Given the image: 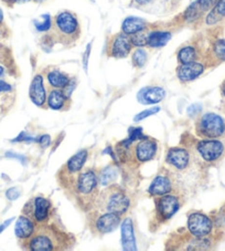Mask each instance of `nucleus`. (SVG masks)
Listing matches in <instances>:
<instances>
[{
	"label": "nucleus",
	"instance_id": "nucleus-1",
	"mask_svg": "<svg viewBox=\"0 0 225 251\" xmlns=\"http://www.w3.org/2000/svg\"><path fill=\"white\" fill-rule=\"evenodd\" d=\"M98 207L103 213H116L124 215L129 208L131 201L122 189L110 187L101 194L98 198Z\"/></svg>",
	"mask_w": 225,
	"mask_h": 251
},
{
	"label": "nucleus",
	"instance_id": "nucleus-2",
	"mask_svg": "<svg viewBox=\"0 0 225 251\" xmlns=\"http://www.w3.org/2000/svg\"><path fill=\"white\" fill-rule=\"evenodd\" d=\"M197 132L204 138H219L225 133V122L220 115L209 112L203 114L199 120Z\"/></svg>",
	"mask_w": 225,
	"mask_h": 251
},
{
	"label": "nucleus",
	"instance_id": "nucleus-3",
	"mask_svg": "<svg viewBox=\"0 0 225 251\" xmlns=\"http://www.w3.org/2000/svg\"><path fill=\"white\" fill-rule=\"evenodd\" d=\"M98 185V177L93 170L81 173L76 179V195L81 202H90L94 198Z\"/></svg>",
	"mask_w": 225,
	"mask_h": 251
},
{
	"label": "nucleus",
	"instance_id": "nucleus-4",
	"mask_svg": "<svg viewBox=\"0 0 225 251\" xmlns=\"http://www.w3.org/2000/svg\"><path fill=\"white\" fill-rule=\"evenodd\" d=\"M196 150L203 161L206 163H214L223 156L225 152V144L220 140L206 138L198 142Z\"/></svg>",
	"mask_w": 225,
	"mask_h": 251
},
{
	"label": "nucleus",
	"instance_id": "nucleus-5",
	"mask_svg": "<svg viewBox=\"0 0 225 251\" xmlns=\"http://www.w3.org/2000/svg\"><path fill=\"white\" fill-rule=\"evenodd\" d=\"M55 29L62 39H75L79 34V21L68 11H63L55 17Z\"/></svg>",
	"mask_w": 225,
	"mask_h": 251
},
{
	"label": "nucleus",
	"instance_id": "nucleus-6",
	"mask_svg": "<svg viewBox=\"0 0 225 251\" xmlns=\"http://www.w3.org/2000/svg\"><path fill=\"white\" fill-rule=\"evenodd\" d=\"M58 236L49 228H41L29 241V249L33 251H51L58 249Z\"/></svg>",
	"mask_w": 225,
	"mask_h": 251
},
{
	"label": "nucleus",
	"instance_id": "nucleus-7",
	"mask_svg": "<svg viewBox=\"0 0 225 251\" xmlns=\"http://www.w3.org/2000/svg\"><path fill=\"white\" fill-rule=\"evenodd\" d=\"M213 229V223L202 213H192L188 217V230L194 238H205Z\"/></svg>",
	"mask_w": 225,
	"mask_h": 251
},
{
	"label": "nucleus",
	"instance_id": "nucleus-8",
	"mask_svg": "<svg viewBox=\"0 0 225 251\" xmlns=\"http://www.w3.org/2000/svg\"><path fill=\"white\" fill-rule=\"evenodd\" d=\"M166 162L175 171L184 172L191 166V155L182 147H172L167 154Z\"/></svg>",
	"mask_w": 225,
	"mask_h": 251
},
{
	"label": "nucleus",
	"instance_id": "nucleus-9",
	"mask_svg": "<svg viewBox=\"0 0 225 251\" xmlns=\"http://www.w3.org/2000/svg\"><path fill=\"white\" fill-rule=\"evenodd\" d=\"M180 208V201L175 195H163L157 201V210L162 220H169Z\"/></svg>",
	"mask_w": 225,
	"mask_h": 251
},
{
	"label": "nucleus",
	"instance_id": "nucleus-10",
	"mask_svg": "<svg viewBox=\"0 0 225 251\" xmlns=\"http://www.w3.org/2000/svg\"><path fill=\"white\" fill-rule=\"evenodd\" d=\"M156 153H157V143L148 137L138 141L134 147V156L139 163H145L153 159Z\"/></svg>",
	"mask_w": 225,
	"mask_h": 251
},
{
	"label": "nucleus",
	"instance_id": "nucleus-11",
	"mask_svg": "<svg viewBox=\"0 0 225 251\" xmlns=\"http://www.w3.org/2000/svg\"><path fill=\"white\" fill-rule=\"evenodd\" d=\"M122 220V215L116 213H104L97 218L95 223V228L96 230L104 235V233L112 232L118 227Z\"/></svg>",
	"mask_w": 225,
	"mask_h": 251
},
{
	"label": "nucleus",
	"instance_id": "nucleus-12",
	"mask_svg": "<svg viewBox=\"0 0 225 251\" xmlns=\"http://www.w3.org/2000/svg\"><path fill=\"white\" fill-rule=\"evenodd\" d=\"M29 95L33 104H36L37 106H43V104H45L46 101V92L45 84H43L42 75H38L33 77L31 85H30Z\"/></svg>",
	"mask_w": 225,
	"mask_h": 251
},
{
	"label": "nucleus",
	"instance_id": "nucleus-13",
	"mask_svg": "<svg viewBox=\"0 0 225 251\" xmlns=\"http://www.w3.org/2000/svg\"><path fill=\"white\" fill-rule=\"evenodd\" d=\"M203 71H204V67L203 64L199 62H190L185 64H181L177 71V75L179 79L183 82H190L192 80H196L197 77L200 76Z\"/></svg>",
	"mask_w": 225,
	"mask_h": 251
},
{
	"label": "nucleus",
	"instance_id": "nucleus-14",
	"mask_svg": "<svg viewBox=\"0 0 225 251\" xmlns=\"http://www.w3.org/2000/svg\"><path fill=\"white\" fill-rule=\"evenodd\" d=\"M120 232H122L123 249L126 251L137 250L136 238H135V233H134V226H133L132 218L124 219V222L122 224V228H120Z\"/></svg>",
	"mask_w": 225,
	"mask_h": 251
},
{
	"label": "nucleus",
	"instance_id": "nucleus-15",
	"mask_svg": "<svg viewBox=\"0 0 225 251\" xmlns=\"http://www.w3.org/2000/svg\"><path fill=\"white\" fill-rule=\"evenodd\" d=\"M132 40L127 34H118L116 36L112 45V55L115 58H125L131 52Z\"/></svg>",
	"mask_w": 225,
	"mask_h": 251
},
{
	"label": "nucleus",
	"instance_id": "nucleus-16",
	"mask_svg": "<svg viewBox=\"0 0 225 251\" xmlns=\"http://www.w3.org/2000/svg\"><path fill=\"white\" fill-rule=\"evenodd\" d=\"M164 97H166V91L160 86L145 88L138 93V100L145 104H156V103L161 102Z\"/></svg>",
	"mask_w": 225,
	"mask_h": 251
},
{
	"label": "nucleus",
	"instance_id": "nucleus-17",
	"mask_svg": "<svg viewBox=\"0 0 225 251\" xmlns=\"http://www.w3.org/2000/svg\"><path fill=\"white\" fill-rule=\"evenodd\" d=\"M172 190V181L168 176L158 175L151 181L148 188V193L153 196H163V195L170 194Z\"/></svg>",
	"mask_w": 225,
	"mask_h": 251
},
{
	"label": "nucleus",
	"instance_id": "nucleus-18",
	"mask_svg": "<svg viewBox=\"0 0 225 251\" xmlns=\"http://www.w3.org/2000/svg\"><path fill=\"white\" fill-rule=\"evenodd\" d=\"M51 202L43 197H37L33 201V216L38 223L45 222L49 217Z\"/></svg>",
	"mask_w": 225,
	"mask_h": 251
},
{
	"label": "nucleus",
	"instance_id": "nucleus-19",
	"mask_svg": "<svg viewBox=\"0 0 225 251\" xmlns=\"http://www.w3.org/2000/svg\"><path fill=\"white\" fill-rule=\"evenodd\" d=\"M34 232V224L30 218L21 216L19 219L17 220L15 233L19 239H28L32 236Z\"/></svg>",
	"mask_w": 225,
	"mask_h": 251
},
{
	"label": "nucleus",
	"instance_id": "nucleus-20",
	"mask_svg": "<svg viewBox=\"0 0 225 251\" xmlns=\"http://www.w3.org/2000/svg\"><path fill=\"white\" fill-rule=\"evenodd\" d=\"M88 156L89 153L86 150H82L79 153H76L75 155L68 159L66 168L68 171V174H76V173H80L82 168L84 167L85 162L88 161Z\"/></svg>",
	"mask_w": 225,
	"mask_h": 251
},
{
	"label": "nucleus",
	"instance_id": "nucleus-21",
	"mask_svg": "<svg viewBox=\"0 0 225 251\" xmlns=\"http://www.w3.org/2000/svg\"><path fill=\"white\" fill-rule=\"evenodd\" d=\"M146 28V23L140 18H137V17H128L124 20L122 25L123 32L127 36H133V34H136L138 32H141L142 30Z\"/></svg>",
	"mask_w": 225,
	"mask_h": 251
},
{
	"label": "nucleus",
	"instance_id": "nucleus-22",
	"mask_svg": "<svg viewBox=\"0 0 225 251\" xmlns=\"http://www.w3.org/2000/svg\"><path fill=\"white\" fill-rule=\"evenodd\" d=\"M67 100H68V97L63 91L58 90V89L52 90L49 94V97H47V106H49L50 109L55 110V111L62 110L63 106L66 105Z\"/></svg>",
	"mask_w": 225,
	"mask_h": 251
},
{
	"label": "nucleus",
	"instance_id": "nucleus-23",
	"mask_svg": "<svg viewBox=\"0 0 225 251\" xmlns=\"http://www.w3.org/2000/svg\"><path fill=\"white\" fill-rule=\"evenodd\" d=\"M171 39V33L166 31H154L147 34V45L151 48H160L166 46Z\"/></svg>",
	"mask_w": 225,
	"mask_h": 251
},
{
	"label": "nucleus",
	"instance_id": "nucleus-24",
	"mask_svg": "<svg viewBox=\"0 0 225 251\" xmlns=\"http://www.w3.org/2000/svg\"><path fill=\"white\" fill-rule=\"evenodd\" d=\"M225 18V0H219L216 5L212 8L210 14L206 17V24L209 25L218 24Z\"/></svg>",
	"mask_w": 225,
	"mask_h": 251
},
{
	"label": "nucleus",
	"instance_id": "nucleus-25",
	"mask_svg": "<svg viewBox=\"0 0 225 251\" xmlns=\"http://www.w3.org/2000/svg\"><path fill=\"white\" fill-rule=\"evenodd\" d=\"M47 81L55 89H66V86L70 82V79L60 71H51L47 75Z\"/></svg>",
	"mask_w": 225,
	"mask_h": 251
},
{
	"label": "nucleus",
	"instance_id": "nucleus-26",
	"mask_svg": "<svg viewBox=\"0 0 225 251\" xmlns=\"http://www.w3.org/2000/svg\"><path fill=\"white\" fill-rule=\"evenodd\" d=\"M116 177H117L116 168L112 166H107L104 168V170H102L101 173H99L98 183L103 186H108L116 179Z\"/></svg>",
	"mask_w": 225,
	"mask_h": 251
},
{
	"label": "nucleus",
	"instance_id": "nucleus-27",
	"mask_svg": "<svg viewBox=\"0 0 225 251\" xmlns=\"http://www.w3.org/2000/svg\"><path fill=\"white\" fill-rule=\"evenodd\" d=\"M197 51L193 47H184L178 52V60L181 64L196 61Z\"/></svg>",
	"mask_w": 225,
	"mask_h": 251
},
{
	"label": "nucleus",
	"instance_id": "nucleus-28",
	"mask_svg": "<svg viewBox=\"0 0 225 251\" xmlns=\"http://www.w3.org/2000/svg\"><path fill=\"white\" fill-rule=\"evenodd\" d=\"M202 12L203 11L201 10L200 6H199L198 1L193 2L192 5L188 8L187 11H185V14H184L185 20L189 21V23H193V21H196L197 19L200 18L201 15H202Z\"/></svg>",
	"mask_w": 225,
	"mask_h": 251
},
{
	"label": "nucleus",
	"instance_id": "nucleus-29",
	"mask_svg": "<svg viewBox=\"0 0 225 251\" xmlns=\"http://www.w3.org/2000/svg\"><path fill=\"white\" fill-rule=\"evenodd\" d=\"M34 27L37 28L38 31H47L51 28L52 21L51 17L49 15H43L39 19H36L33 21Z\"/></svg>",
	"mask_w": 225,
	"mask_h": 251
},
{
	"label": "nucleus",
	"instance_id": "nucleus-30",
	"mask_svg": "<svg viewBox=\"0 0 225 251\" xmlns=\"http://www.w3.org/2000/svg\"><path fill=\"white\" fill-rule=\"evenodd\" d=\"M147 62V52L144 49H137L133 54V64L137 68H142Z\"/></svg>",
	"mask_w": 225,
	"mask_h": 251
},
{
	"label": "nucleus",
	"instance_id": "nucleus-31",
	"mask_svg": "<svg viewBox=\"0 0 225 251\" xmlns=\"http://www.w3.org/2000/svg\"><path fill=\"white\" fill-rule=\"evenodd\" d=\"M213 53L220 61H225V40L220 39L214 42Z\"/></svg>",
	"mask_w": 225,
	"mask_h": 251
},
{
	"label": "nucleus",
	"instance_id": "nucleus-32",
	"mask_svg": "<svg viewBox=\"0 0 225 251\" xmlns=\"http://www.w3.org/2000/svg\"><path fill=\"white\" fill-rule=\"evenodd\" d=\"M142 138H146V136L142 134V129L139 127H137V128L132 127V128H129V138L126 142H124L123 144L128 146L129 144H132L133 142L140 141V140H142Z\"/></svg>",
	"mask_w": 225,
	"mask_h": 251
},
{
	"label": "nucleus",
	"instance_id": "nucleus-33",
	"mask_svg": "<svg viewBox=\"0 0 225 251\" xmlns=\"http://www.w3.org/2000/svg\"><path fill=\"white\" fill-rule=\"evenodd\" d=\"M132 43L137 47H142L147 45V34H144L141 32H138L136 34H133L132 37Z\"/></svg>",
	"mask_w": 225,
	"mask_h": 251
},
{
	"label": "nucleus",
	"instance_id": "nucleus-34",
	"mask_svg": "<svg viewBox=\"0 0 225 251\" xmlns=\"http://www.w3.org/2000/svg\"><path fill=\"white\" fill-rule=\"evenodd\" d=\"M159 111H160V107H151V109H149V110H145V111H142L141 113L137 114L135 118H134V121H135V122H139V121L148 118V116L158 113Z\"/></svg>",
	"mask_w": 225,
	"mask_h": 251
},
{
	"label": "nucleus",
	"instance_id": "nucleus-35",
	"mask_svg": "<svg viewBox=\"0 0 225 251\" xmlns=\"http://www.w3.org/2000/svg\"><path fill=\"white\" fill-rule=\"evenodd\" d=\"M219 0H198V3L199 6H200L201 10L204 12V11H210L212 8H213L216 2H218Z\"/></svg>",
	"mask_w": 225,
	"mask_h": 251
},
{
	"label": "nucleus",
	"instance_id": "nucleus-36",
	"mask_svg": "<svg viewBox=\"0 0 225 251\" xmlns=\"http://www.w3.org/2000/svg\"><path fill=\"white\" fill-rule=\"evenodd\" d=\"M19 196H20V190L18 188H16V187L9 188L6 193V197L11 201H16L17 198H19Z\"/></svg>",
	"mask_w": 225,
	"mask_h": 251
},
{
	"label": "nucleus",
	"instance_id": "nucleus-37",
	"mask_svg": "<svg viewBox=\"0 0 225 251\" xmlns=\"http://www.w3.org/2000/svg\"><path fill=\"white\" fill-rule=\"evenodd\" d=\"M201 111H202V105H200V104H192L191 106H189L188 114L190 116H191V115L193 116V115H196L198 113H200Z\"/></svg>",
	"mask_w": 225,
	"mask_h": 251
},
{
	"label": "nucleus",
	"instance_id": "nucleus-38",
	"mask_svg": "<svg viewBox=\"0 0 225 251\" xmlns=\"http://www.w3.org/2000/svg\"><path fill=\"white\" fill-rule=\"evenodd\" d=\"M90 48H92V43H89V46L85 50L84 57H83V67H84L85 71L88 70V63H89V57H90Z\"/></svg>",
	"mask_w": 225,
	"mask_h": 251
},
{
	"label": "nucleus",
	"instance_id": "nucleus-39",
	"mask_svg": "<svg viewBox=\"0 0 225 251\" xmlns=\"http://www.w3.org/2000/svg\"><path fill=\"white\" fill-rule=\"evenodd\" d=\"M39 143H40L41 147H43V149H45V147H47L50 145L51 143V137L49 135H43L40 137V140H38Z\"/></svg>",
	"mask_w": 225,
	"mask_h": 251
},
{
	"label": "nucleus",
	"instance_id": "nucleus-40",
	"mask_svg": "<svg viewBox=\"0 0 225 251\" xmlns=\"http://www.w3.org/2000/svg\"><path fill=\"white\" fill-rule=\"evenodd\" d=\"M11 85L8 84L7 82L0 80V93L7 92V91H11Z\"/></svg>",
	"mask_w": 225,
	"mask_h": 251
},
{
	"label": "nucleus",
	"instance_id": "nucleus-41",
	"mask_svg": "<svg viewBox=\"0 0 225 251\" xmlns=\"http://www.w3.org/2000/svg\"><path fill=\"white\" fill-rule=\"evenodd\" d=\"M14 219H15V218H10V219H8L7 222L3 223L2 225H0V233H1L8 226H9V225H10L12 222H14Z\"/></svg>",
	"mask_w": 225,
	"mask_h": 251
},
{
	"label": "nucleus",
	"instance_id": "nucleus-42",
	"mask_svg": "<svg viewBox=\"0 0 225 251\" xmlns=\"http://www.w3.org/2000/svg\"><path fill=\"white\" fill-rule=\"evenodd\" d=\"M6 156H8V157H14V158H18V159H20L21 162L24 163V157H23V156H20V155H17V154H14V153H7Z\"/></svg>",
	"mask_w": 225,
	"mask_h": 251
},
{
	"label": "nucleus",
	"instance_id": "nucleus-43",
	"mask_svg": "<svg viewBox=\"0 0 225 251\" xmlns=\"http://www.w3.org/2000/svg\"><path fill=\"white\" fill-rule=\"evenodd\" d=\"M137 3H139V5H144V3H147L149 1V0H135Z\"/></svg>",
	"mask_w": 225,
	"mask_h": 251
},
{
	"label": "nucleus",
	"instance_id": "nucleus-44",
	"mask_svg": "<svg viewBox=\"0 0 225 251\" xmlns=\"http://www.w3.org/2000/svg\"><path fill=\"white\" fill-rule=\"evenodd\" d=\"M221 91H222V95L225 98V81H224V83L222 84V88H221Z\"/></svg>",
	"mask_w": 225,
	"mask_h": 251
},
{
	"label": "nucleus",
	"instance_id": "nucleus-45",
	"mask_svg": "<svg viewBox=\"0 0 225 251\" xmlns=\"http://www.w3.org/2000/svg\"><path fill=\"white\" fill-rule=\"evenodd\" d=\"M2 20H3V12L1 9H0V24L2 23Z\"/></svg>",
	"mask_w": 225,
	"mask_h": 251
},
{
	"label": "nucleus",
	"instance_id": "nucleus-46",
	"mask_svg": "<svg viewBox=\"0 0 225 251\" xmlns=\"http://www.w3.org/2000/svg\"><path fill=\"white\" fill-rule=\"evenodd\" d=\"M3 73H5V69H3L1 66H0V76H2Z\"/></svg>",
	"mask_w": 225,
	"mask_h": 251
},
{
	"label": "nucleus",
	"instance_id": "nucleus-47",
	"mask_svg": "<svg viewBox=\"0 0 225 251\" xmlns=\"http://www.w3.org/2000/svg\"><path fill=\"white\" fill-rule=\"evenodd\" d=\"M3 1H6L8 3H14V2H17V0H3Z\"/></svg>",
	"mask_w": 225,
	"mask_h": 251
},
{
	"label": "nucleus",
	"instance_id": "nucleus-48",
	"mask_svg": "<svg viewBox=\"0 0 225 251\" xmlns=\"http://www.w3.org/2000/svg\"><path fill=\"white\" fill-rule=\"evenodd\" d=\"M28 1H30V0H17V2H19V3H23V2H28Z\"/></svg>",
	"mask_w": 225,
	"mask_h": 251
},
{
	"label": "nucleus",
	"instance_id": "nucleus-49",
	"mask_svg": "<svg viewBox=\"0 0 225 251\" xmlns=\"http://www.w3.org/2000/svg\"><path fill=\"white\" fill-rule=\"evenodd\" d=\"M38 1H43V0H38Z\"/></svg>",
	"mask_w": 225,
	"mask_h": 251
}]
</instances>
